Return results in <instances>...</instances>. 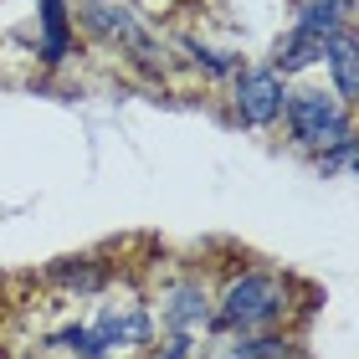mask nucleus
I'll return each mask as SVG.
<instances>
[{"label":"nucleus","instance_id":"f257e3e1","mask_svg":"<svg viewBox=\"0 0 359 359\" xmlns=\"http://www.w3.org/2000/svg\"><path fill=\"white\" fill-rule=\"evenodd\" d=\"M298 313V283L283 267L247 262L236 272H226V283L216 287V313H210V334H272L287 329Z\"/></svg>","mask_w":359,"mask_h":359},{"label":"nucleus","instance_id":"f03ea898","mask_svg":"<svg viewBox=\"0 0 359 359\" xmlns=\"http://www.w3.org/2000/svg\"><path fill=\"white\" fill-rule=\"evenodd\" d=\"M88 334L97 339L103 359H123V354H139L144 344H154V313H149V298L134 287H103L97 292V308L88 318Z\"/></svg>","mask_w":359,"mask_h":359},{"label":"nucleus","instance_id":"7ed1b4c3","mask_svg":"<svg viewBox=\"0 0 359 359\" xmlns=\"http://www.w3.org/2000/svg\"><path fill=\"white\" fill-rule=\"evenodd\" d=\"M277 123L287 128L292 149L318 154L354 128V108H344L329 88H287V103H283V118Z\"/></svg>","mask_w":359,"mask_h":359},{"label":"nucleus","instance_id":"20e7f679","mask_svg":"<svg viewBox=\"0 0 359 359\" xmlns=\"http://www.w3.org/2000/svg\"><path fill=\"white\" fill-rule=\"evenodd\" d=\"M72 26H83V36L97 46H113L123 57H154L159 36L144 21V11L134 0H77L72 6Z\"/></svg>","mask_w":359,"mask_h":359},{"label":"nucleus","instance_id":"39448f33","mask_svg":"<svg viewBox=\"0 0 359 359\" xmlns=\"http://www.w3.org/2000/svg\"><path fill=\"white\" fill-rule=\"evenodd\" d=\"M154 329L180 334V339H201L210 334V313H216V287L205 283V272H175L170 283H159V292L149 298Z\"/></svg>","mask_w":359,"mask_h":359},{"label":"nucleus","instance_id":"423d86ee","mask_svg":"<svg viewBox=\"0 0 359 359\" xmlns=\"http://www.w3.org/2000/svg\"><path fill=\"white\" fill-rule=\"evenodd\" d=\"M287 77H277L267 62H247L236 77H231V123L241 128H277L283 118V103H287Z\"/></svg>","mask_w":359,"mask_h":359},{"label":"nucleus","instance_id":"0eeeda50","mask_svg":"<svg viewBox=\"0 0 359 359\" xmlns=\"http://www.w3.org/2000/svg\"><path fill=\"white\" fill-rule=\"evenodd\" d=\"M36 57L41 67H62L77 52V26H72V0H36Z\"/></svg>","mask_w":359,"mask_h":359},{"label":"nucleus","instance_id":"6e6552de","mask_svg":"<svg viewBox=\"0 0 359 359\" xmlns=\"http://www.w3.org/2000/svg\"><path fill=\"white\" fill-rule=\"evenodd\" d=\"M46 283L62 298H97L103 287H113V267L97 262V257H62V262L46 267Z\"/></svg>","mask_w":359,"mask_h":359},{"label":"nucleus","instance_id":"1a4fd4ad","mask_svg":"<svg viewBox=\"0 0 359 359\" xmlns=\"http://www.w3.org/2000/svg\"><path fill=\"white\" fill-rule=\"evenodd\" d=\"M323 52H329V41H318V36H308V31H298V26H287L283 36L272 41V57H267V67L277 72V77H303V72H313V67H323Z\"/></svg>","mask_w":359,"mask_h":359},{"label":"nucleus","instance_id":"9d476101","mask_svg":"<svg viewBox=\"0 0 359 359\" xmlns=\"http://www.w3.org/2000/svg\"><path fill=\"white\" fill-rule=\"evenodd\" d=\"M323 72H329V93L339 97L344 108L359 103V41H354V26L339 31L323 52Z\"/></svg>","mask_w":359,"mask_h":359},{"label":"nucleus","instance_id":"9b49d317","mask_svg":"<svg viewBox=\"0 0 359 359\" xmlns=\"http://www.w3.org/2000/svg\"><path fill=\"white\" fill-rule=\"evenodd\" d=\"M292 26L308 31V36H318V41H334L339 31L354 26V0H298Z\"/></svg>","mask_w":359,"mask_h":359},{"label":"nucleus","instance_id":"f8f14e48","mask_svg":"<svg viewBox=\"0 0 359 359\" xmlns=\"http://www.w3.org/2000/svg\"><path fill=\"white\" fill-rule=\"evenodd\" d=\"M226 349H236L241 359H298V339L287 329H272V334H236Z\"/></svg>","mask_w":359,"mask_h":359},{"label":"nucleus","instance_id":"ddd939ff","mask_svg":"<svg viewBox=\"0 0 359 359\" xmlns=\"http://www.w3.org/2000/svg\"><path fill=\"white\" fill-rule=\"evenodd\" d=\"M185 57H190V67L195 72H205V77H226V83H231V77L247 67V57L241 52H226V46H205V41H185Z\"/></svg>","mask_w":359,"mask_h":359},{"label":"nucleus","instance_id":"4468645a","mask_svg":"<svg viewBox=\"0 0 359 359\" xmlns=\"http://www.w3.org/2000/svg\"><path fill=\"white\" fill-rule=\"evenodd\" d=\"M354 165H359V134L349 128L344 139H334L329 149H318L313 154V170L323 175V180H334V175H354Z\"/></svg>","mask_w":359,"mask_h":359},{"label":"nucleus","instance_id":"2eb2a0df","mask_svg":"<svg viewBox=\"0 0 359 359\" xmlns=\"http://www.w3.org/2000/svg\"><path fill=\"white\" fill-rule=\"evenodd\" d=\"M139 359H195V339H180V334H165L159 344H144Z\"/></svg>","mask_w":359,"mask_h":359},{"label":"nucleus","instance_id":"dca6fc26","mask_svg":"<svg viewBox=\"0 0 359 359\" xmlns=\"http://www.w3.org/2000/svg\"><path fill=\"white\" fill-rule=\"evenodd\" d=\"M195 359H241L236 349H216V354H195Z\"/></svg>","mask_w":359,"mask_h":359},{"label":"nucleus","instance_id":"f3484780","mask_svg":"<svg viewBox=\"0 0 359 359\" xmlns=\"http://www.w3.org/2000/svg\"><path fill=\"white\" fill-rule=\"evenodd\" d=\"M0 359H11V349H6V344H0Z\"/></svg>","mask_w":359,"mask_h":359}]
</instances>
